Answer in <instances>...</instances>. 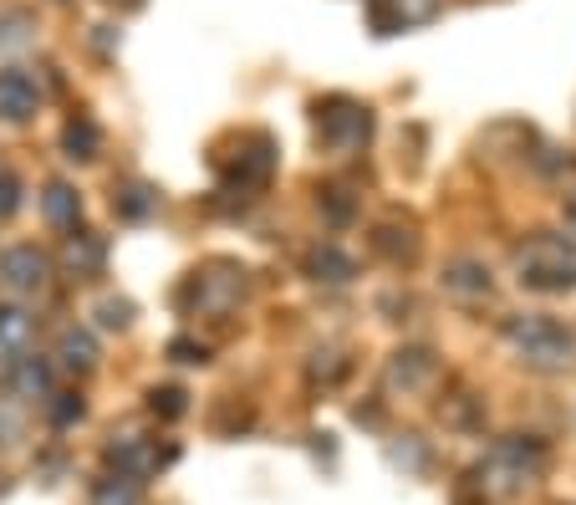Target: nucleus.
Masks as SVG:
<instances>
[{
	"mask_svg": "<svg viewBox=\"0 0 576 505\" xmlns=\"http://www.w3.org/2000/svg\"><path fill=\"white\" fill-rule=\"evenodd\" d=\"M505 342L520 353V363L535 372H566L576 363V337L556 317H510Z\"/></svg>",
	"mask_w": 576,
	"mask_h": 505,
	"instance_id": "f257e3e1",
	"label": "nucleus"
},
{
	"mask_svg": "<svg viewBox=\"0 0 576 505\" xmlns=\"http://www.w3.org/2000/svg\"><path fill=\"white\" fill-rule=\"evenodd\" d=\"M541 475H546V445L531 434H510L480 460V485L495 495H520Z\"/></svg>",
	"mask_w": 576,
	"mask_h": 505,
	"instance_id": "f03ea898",
	"label": "nucleus"
},
{
	"mask_svg": "<svg viewBox=\"0 0 576 505\" xmlns=\"http://www.w3.org/2000/svg\"><path fill=\"white\" fill-rule=\"evenodd\" d=\"M516 276L531 291H572L576 286V240L541 230L516 251Z\"/></svg>",
	"mask_w": 576,
	"mask_h": 505,
	"instance_id": "7ed1b4c3",
	"label": "nucleus"
},
{
	"mask_svg": "<svg viewBox=\"0 0 576 505\" xmlns=\"http://www.w3.org/2000/svg\"><path fill=\"white\" fill-rule=\"evenodd\" d=\"M316 113V138H322L326 149H362L372 134V113L357 97H322V103L311 107Z\"/></svg>",
	"mask_w": 576,
	"mask_h": 505,
	"instance_id": "20e7f679",
	"label": "nucleus"
},
{
	"mask_svg": "<svg viewBox=\"0 0 576 505\" xmlns=\"http://www.w3.org/2000/svg\"><path fill=\"white\" fill-rule=\"evenodd\" d=\"M240 291H245V271L230 266V261H220V266H209V271H194L189 286H184V297H194L215 317L230 312V307L240 301Z\"/></svg>",
	"mask_w": 576,
	"mask_h": 505,
	"instance_id": "39448f33",
	"label": "nucleus"
},
{
	"mask_svg": "<svg viewBox=\"0 0 576 505\" xmlns=\"http://www.w3.org/2000/svg\"><path fill=\"white\" fill-rule=\"evenodd\" d=\"M276 174V144H270L266 134H245L240 138V153H235V169H230V179H224V194H235L240 199L255 190V184H266V179Z\"/></svg>",
	"mask_w": 576,
	"mask_h": 505,
	"instance_id": "423d86ee",
	"label": "nucleus"
},
{
	"mask_svg": "<svg viewBox=\"0 0 576 505\" xmlns=\"http://www.w3.org/2000/svg\"><path fill=\"white\" fill-rule=\"evenodd\" d=\"M443 0H368V21L378 36H393L403 26H424L439 15Z\"/></svg>",
	"mask_w": 576,
	"mask_h": 505,
	"instance_id": "0eeeda50",
	"label": "nucleus"
},
{
	"mask_svg": "<svg viewBox=\"0 0 576 505\" xmlns=\"http://www.w3.org/2000/svg\"><path fill=\"white\" fill-rule=\"evenodd\" d=\"M46 276H51V261L36 245H11V251L0 255V282L11 286V291H42Z\"/></svg>",
	"mask_w": 576,
	"mask_h": 505,
	"instance_id": "6e6552de",
	"label": "nucleus"
},
{
	"mask_svg": "<svg viewBox=\"0 0 576 505\" xmlns=\"http://www.w3.org/2000/svg\"><path fill=\"white\" fill-rule=\"evenodd\" d=\"M107 460L118 464V475H128V480H138V475H148V470H159L163 460H174V449H153L148 439H138V434H123V439H113L107 445Z\"/></svg>",
	"mask_w": 576,
	"mask_h": 505,
	"instance_id": "1a4fd4ad",
	"label": "nucleus"
},
{
	"mask_svg": "<svg viewBox=\"0 0 576 505\" xmlns=\"http://www.w3.org/2000/svg\"><path fill=\"white\" fill-rule=\"evenodd\" d=\"M434 372H439V357H434L429 347H403V353H393V363H388V388L414 393V388L434 383Z\"/></svg>",
	"mask_w": 576,
	"mask_h": 505,
	"instance_id": "9d476101",
	"label": "nucleus"
},
{
	"mask_svg": "<svg viewBox=\"0 0 576 505\" xmlns=\"http://www.w3.org/2000/svg\"><path fill=\"white\" fill-rule=\"evenodd\" d=\"M36 103H42V88H36V77L21 72V67H11V72H0V118H31L36 113Z\"/></svg>",
	"mask_w": 576,
	"mask_h": 505,
	"instance_id": "9b49d317",
	"label": "nucleus"
},
{
	"mask_svg": "<svg viewBox=\"0 0 576 505\" xmlns=\"http://www.w3.org/2000/svg\"><path fill=\"white\" fill-rule=\"evenodd\" d=\"M489 266L485 261H474V255H459V261H449L443 266V291L449 297H459V301H480V297H489Z\"/></svg>",
	"mask_w": 576,
	"mask_h": 505,
	"instance_id": "f8f14e48",
	"label": "nucleus"
},
{
	"mask_svg": "<svg viewBox=\"0 0 576 505\" xmlns=\"http://www.w3.org/2000/svg\"><path fill=\"white\" fill-rule=\"evenodd\" d=\"M307 276L311 282H326V286H347L357 276V261L347 251H337V245H311Z\"/></svg>",
	"mask_w": 576,
	"mask_h": 505,
	"instance_id": "ddd939ff",
	"label": "nucleus"
},
{
	"mask_svg": "<svg viewBox=\"0 0 576 505\" xmlns=\"http://www.w3.org/2000/svg\"><path fill=\"white\" fill-rule=\"evenodd\" d=\"M11 388L21 393V399H51V363L46 357H11Z\"/></svg>",
	"mask_w": 576,
	"mask_h": 505,
	"instance_id": "4468645a",
	"label": "nucleus"
},
{
	"mask_svg": "<svg viewBox=\"0 0 576 505\" xmlns=\"http://www.w3.org/2000/svg\"><path fill=\"white\" fill-rule=\"evenodd\" d=\"M61 149H67V159H77V164L97 159V153H103V128H97V118L77 113V118L61 128Z\"/></svg>",
	"mask_w": 576,
	"mask_h": 505,
	"instance_id": "2eb2a0df",
	"label": "nucleus"
},
{
	"mask_svg": "<svg viewBox=\"0 0 576 505\" xmlns=\"http://www.w3.org/2000/svg\"><path fill=\"white\" fill-rule=\"evenodd\" d=\"M67 271H77V276H97L107 261V240L92 236V230H77V236H67Z\"/></svg>",
	"mask_w": 576,
	"mask_h": 505,
	"instance_id": "dca6fc26",
	"label": "nucleus"
},
{
	"mask_svg": "<svg viewBox=\"0 0 576 505\" xmlns=\"http://www.w3.org/2000/svg\"><path fill=\"white\" fill-rule=\"evenodd\" d=\"M36 342V317L26 307H0V353L21 357Z\"/></svg>",
	"mask_w": 576,
	"mask_h": 505,
	"instance_id": "f3484780",
	"label": "nucleus"
},
{
	"mask_svg": "<svg viewBox=\"0 0 576 505\" xmlns=\"http://www.w3.org/2000/svg\"><path fill=\"white\" fill-rule=\"evenodd\" d=\"M372 251L388 255V261H414L418 255V236L414 225H399V220H383L372 230Z\"/></svg>",
	"mask_w": 576,
	"mask_h": 505,
	"instance_id": "a211bd4d",
	"label": "nucleus"
},
{
	"mask_svg": "<svg viewBox=\"0 0 576 505\" xmlns=\"http://www.w3.org/2000/svg\"><path fill=\"white\" fill-rule=\"evenodd\" d=\"M42 215L51 225H61V230H77V220H82V199H77V190L72 184H46V194H42Z\"/></svg>",
	"mask_w": 576,
	"mask_h": 505,
	"instance_id": "6ab92c4d",
	"label": "nucleus"
},
{
	"mask_svg": "<svg viewBox=\"0 0 576 505\" xmlns=\"http://www.w3.org/2000/svg\"><path fill=\"white\" fill-rule=\"evenodd\" d=\"M57 363H61V368H72V372H88L92 363H97V342H92V332H82V328H67V332H61Z\"/></svg>",
	"mask_w": 576,
	"mask_h": 505,
	"instance_id": "aec40b11",
	"label": "nucleus"
},
{
	"mask_svg": "<svg viewBox=\"0 0 576 505\" xmlns=\"http://www.w3.org/2000/svg\"><path fill=\"white\" fill-rule=\"evenodd\" d=\"M113 209H118V220H148V215L159 209V190H148V184H123V190H113Z\"/></svg>",
	"mask_w": 576,
	"mask_h": 505,
	"instance_id": "412c9836",
	"label": "nucleus"
},
{
	"mask_svg": "<svg viewBox=\"0 0 576 505\" xmlns=\"http://www.w3.org/2000/svg\"><path fill=\"white\" fill-rule=\"evenodd\" d=\"M31 31H36V21H31L26 11H5V15H0V61L15 57V51H26Z\"/></svg>",
	"mask_w": 576,
	"mask_h": 505,
	"instance_id": "4be33fe9",
	"label": "nucleus"
},
{
	"mask_svg": "<svg viewBox=\"0 0 576 505\" xmlns=\"http://www.w3.org/2000/svg\"><path fill=\"white\" fill-rule=\"evenodd\" d=\"M148 409H153V418H169V424H174V418H184L189 414V393H184V388H153V393H148Z\"/></svg>",
	"mask_w": 576,
	"mask_h": 505,
	"instance_id": "5701e85b",
	"label": "nucleus"
},
{
	"mask_svg": "<svg viewBox=\"0 0 576 505\" xmlns=\"http://www.w3.org/2000/svg\"><path fill=\"white\" fill-rule=\"evenodd\" d=\"M92 505H138V480H128V475L97 480V491H92Z\"/></svg>",
	"mask_w": 576,
	"mask_h": 505,
	"instance_id": "b1692460",
	"label": "nucleus"
},
{
	"mask_svg": "<svg viewBox=\"0 0 576 505\" xmlns=\"http://www.w3.org/2000/svg\"><path fill=\"white\" fill-rule=\"evenodd\" d=\"M388 460L403 464V470H424V464H429V449H424V439H418V434H403L399 445L388 449Z\"/></svg>",
	"mask_w": 576,
	"mask_h": 505,
	"instance_id": "393cba45",
	"label": "nucleus"
},
{
	"mask_svg": "<svg viewBox=\"0 0 576 505\" xmlns=\"http://www.w3.org/2000/svg\"><path fill=\"white\" fill-rule=\"evenodd\" d=\"M316 205H322V215H326V225H353V194L347 190H322V199H316Z\"/></svg>",
	"mask_w": 576,
	"mask_h": 505,
	"instance_id": "a878e982",
	"label": "nucleus"
},
{
	"mask_svg": "<svg viewBox=\"0 0 576 505\" xmlns=\"http://www.w3.org/2000/svg\"><path fill=\"white\" fill-rule=\"evenodd\" d=\"M46 414H51L57 429H67V424H77V418L88 414V403L77 399V393H51V409H46Z\"/></svg>",
	"mask_w": 576,
	"mask_h": 505,
	"instance_id": "bb28decb",
	"label": "nucleus"
},
{
	"mask_svg": "<svg viewBox=\"0 0 576 505\" xmlns=\"http://www.w3.org/2000/svg\"><path fill=\"white\" fill-rule=\"evenodd\" d=\"M97 322H103L107 332H118L134 322V301H123V297H107L103 307H97Z\"/></svg>",
	"mask_w": 576,
	"mask_h": 505,
	"instance_id": "cd10ccee",
	"label": "nucleus"
},
{
	"mask_svg": "<svg viewBox=\"0 0 576 505\" xmlns=\"http://www.w3.org/2000/svg\"><path fill=\"white\" fill-rule=\"evenodd\" d=\"M342 372H347V357H342V353H316V357H311V378H322V383H337Z\"/></svg>",
	"mask_w": 576,
	"mask_h": 505,
	"instance_id": "c85d7f7f",
	"label": "nucleus"
},
{
	"mask_svg": "<svg viewBox=\"0 0 576 505\" xmlns=\"http://www.w3.org/2000/svg\"><path fill=\"white\" fill-rule=\"evenodd\" d=\"M169 357H174V363H209V347L194 337H174L169 342Z\"/></svg>",
	"mask_w": 576,
	"mask_h": 505,
	"instance_id": "c756f323",
	"label": "nucleus"
},
{
	"mask_svg": "<svg viewBox=\"0 0 576 505\" xmlns=\"http://www.w3.org/2000/svg\"><path fill=\"white\" fill-rule=\"evenodd\" d=\"M15 205H21V184H15V174H0V220L15 215Z\"/></svg>",
	"mask_w": 576,
	"mask_h": 505,
	"instance_id": "7c9ffc66",
	"label": "nucleus"
},
{
	"mask_svg": "<svg viewBox=\"0 0 576 505\" xmlns=\"http://www.w3.org/2000/svg\"><path fill=\"white\" fill-rule=\"evenodd\" d=\"M15 439H21V424L11 414H0V445H15Z\"/></svg>",
	"mask_w": 576,
	"mask_h": 505,
	"instance_id": "2f4dec72",
	"label": "nucleus"
},
{
	"mask_svg": "<svg viewBox=\"0 0 576 505\" xmlns=\"http://www.w3.org/2000/svg\"><path fill=\"white\" fill-rule=\"evenodd\" d=\"M92 42H97V51H113V46H118V36H113V26H97V36H92Z\"/></svg>",
	"mask_w": 576,
	"mask_h": 505,
	"instance_id": "473e14b6",
	"label": "nucleus"
},
{
	"mask_svg": "<svg viewBox=\"0 0 576 505\" xmlns=\"http://www.w3.org/2000/svg\"><path fill=\"white\" fill-rule=\"evenodd\" d=\"M566 220H572V225H576V190H572V194H566Z\"/></svg>",
	"mask_w": 576,
	"mask_h": 505,
	"instance_id": "72a5a7b5",
	"label": "nucleus"
},
{
	"mask_svg": "<svg viewBox=\"0 0 576 505\" xmlns=\"http://www.w3.org/2000/svg\"><path fill=\"white\" fill-rule=\"evenodd\" d=\"M123 5H138V0H123Z\"/></svg>",
	"mask_w": 576,
	"mask_h": 505,
	"instance_id": "f704fd0d",
	"label": "nucleus"
}]
</instances>
